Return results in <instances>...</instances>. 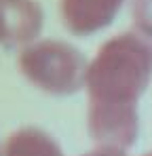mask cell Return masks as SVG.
Wrapping results in <instances>:
<instances>
[{"mask_svg":"<svg viewBox=\"0 0 152 156\" xmlns=\"http://www.w3.org/2000/svg\"><path fill=\"white\" fill-rule=\"evenodd\" d=\"M152 80V42L137 32H123L89 59L85 91L89 104L137 105Z\"/></svg>","mask_w":152,"mask_h":156,"instance_id":"1","label":"cell"},{"mask_svg":"<svg viewBox=\"0 0 152 156\" xmlns=\"http://www.w3.org/2000/svg\"><path fill=\"white\" fill-rule=\"evenodd\" d=\"M17 66L21 76L38 91L53 97H68L85 89L89 59L66 40L45 38L24 47Z\"/></svg>","mask_w":152,"mask_h":156,"instance_id":"2","label":"cell"},{"mask_svg":"<svg viewBox=\"0 0 152 156\" xmlns=\"http://www.w3.org/2000/svg\"><path fill=\"white\" fill-rule=\"evenodd\" d=\"M87 129L95 146L129 150L139 133L137 105L89 104Z\"/></svg>","mask_w":152,"mask_h":156,"instance_id":"3","label":"cell"},{"mask_svg":"<svg viewBox=\"0 0 152 156\" xmlns=\"http://www.w3.org/2000/svg\"><path fill=\"white\" fill-rule=\"evenodd\" d=\"M42 19L38 0H0V44L27 47L36 42Z\"/></svg>","mask_w":152,"mask_h":156,"instance_id":"4","label":"cell"},{"mask_svg":"<svg viewBox=\"0 0 152 156\" xmlns=\"http://www.w3.org/2000/svg\"><path fill=\"white\" fill-rule=\"evenodd\" d=\"M125 0H59V15L74 36H91L108 27L121 13Z\"/></svg>","mask_w":152,"mask_h":156,"instance_id":"5","label":"cell"},{"mask_svg":"<svg viewBox=\"0 0 152 156\" xmlns=\"http://www.w3.org/2000/svg\"><path fill=\"white\" fill-rule=\"evenodd\" d=\"M0 156H63L59 141L40 127L15 129L0 146Z\"/></svg>","mask_w":152,"mask_h":156,"instance_id":"6","label":"cell"},{"mask_svg":"<svg viewBox=\"0 0 152 156\" xmlns=\"http://www.w3.org/2000/svg\"><path fill=\"white\" fill-rule=\"evenodd\" d=\"M131 21L135 32L152 42V0H131Z\"/></svg>","mask_w":152,"mask_h":156,"instance_id":"7","label":"cell"},{"mask_svg":"<svg viewBox=\"0 0 152 156\" xmlns=\"http://www.w3.org/2000/svg\"><path fill=\"white\" fill-rule=\"evenodd\" d=\"M80 156H129L127 150H121V148H110V146H95L93 150L85 152Z\"/></svg>","mask_w":152,"mask_h":156,"instance_id":"8","label":"cell"},{"mask_svg":"<svg viewBox=\"0 0 152 156\" xmlns=\"http://www.w3.org/2000/svg\"><path fill=\"white\" fill-rule=\"evenodd\" d=\"M142 156H152V152H144V154H142Z\"/></svg>","mask_w":152,"mask_h":156,"instance_id":"9","label":"cell"},{"mask_svg":"<svg viewBox=\"0 0 152 156\" xmlns=\"http://www.w3.org/2000/svg\"><path fill=\"white\" fill-rule=\"evenodd\" d=\"M0 146H2V144H0Z\"/></svg>","mask_w":152,"mask_h":156,"instance_id":"10","label":"cell"}]
</instances>
